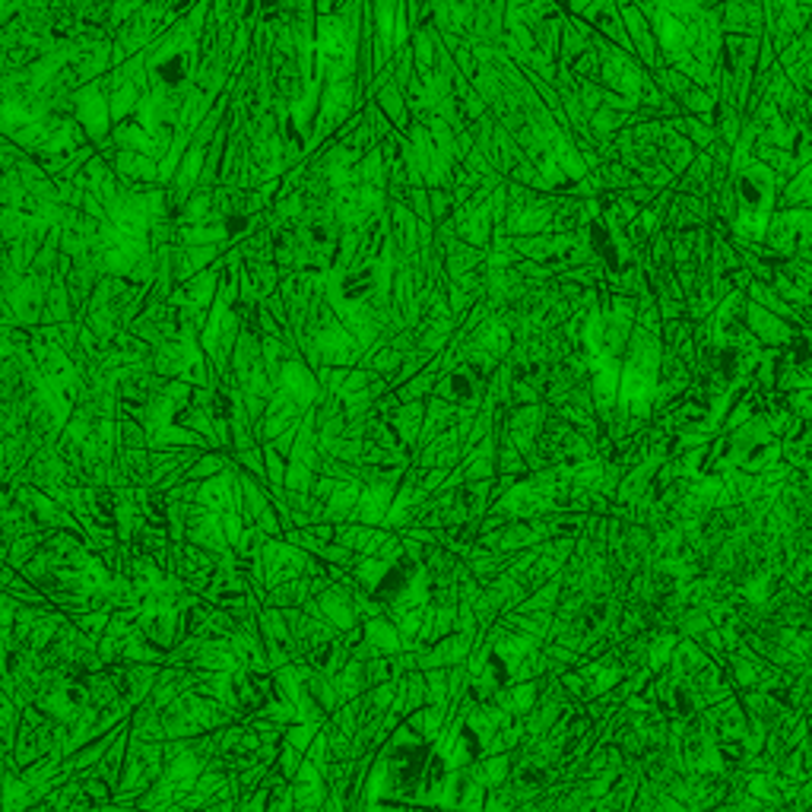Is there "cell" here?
<instances>
[{
  "label": "cell",
  "instance_id": "obj_1",
  "mask_svg": "<svg viewBox=\"0 0 812 812\" xmlns=\"http://www.w3.org/2000/svg\"><path fill=\"white\" fill-rule=\"evenodd\" d=\"M362 638H365V645L375 647V654H381V657H394V654L403 651V638H400L397 625H394L387 616L362 622Z\"/></svg>",
  "mask_w": 812,
  "mask_h": 812
},
{
  "label": "cell",
  "instance_id": "obj_2",
  "mask_svg": "<svg viewBox=\"0 0 812 812\" xmlns=\"http://www.w3.org/2000/svg\"><path fill=\"white\" fill-rule=\"evenodd\" d=\"M558 600H562V581L552 578V581H546L543 588L533 590L515 613H556Z\"/></svg>",
  "mask_w": 812,
  "mask_h": 812
},
{
  "label": "cell",
  "instance_id": "obj_3",
  "mask_svg": "<svg viewBox=\"0 0 812 812\" xmlns=\"http://www.w3.org/2000/svg\"><path fill=\"white\" fill-rule=\"evenodd\" d=\"M708 629H710V619L702 606L679 609V616H676V622H673V631L679 635V638H698V635L708 631Z\"/></svg>",
  "mask_w": 812,
  "mask_h": 812
},
{
  "label": "cell",
  "instance_id": "obj_4",
  "mask_svg": "<svg viewBox=\"0 0 812 812\" xmlns=\"http://www.w3.org/2000/svg\"><path fill=\"white\" fill-rule=\"evenodd\" d=\"M191 64H188V54L184 51H172V54H166V58L156 64V77H159L162 83H168V86H178V83L188 77Z\"/></svg>",
  "mask_w": 812,
  "mask_h": 812
},
{
  "label": "cell",
  "instance_id": "obj_5",
  "mask_svg": "<svg viewBox=\"0 0 812 812\" xmlns=\"http://www.w3.org/2000/svg\"><path fill=\"white\" fill-rule=\"evenodd\" d=\"M426 698L432 708H451V698H448V667H435V670H426Z\"/></svg>",
  "mask_w": 812,
  "mask_h": 812
},
{
  "label": "cell",
  "instance_id": "obj_6",
  "mask_svg": "<svg viewBox=\"0 0 812 812\" xmlns=\"http://www.w3.org/2000/svg\"><path fill=\"white\" fill-rule=\"evenodd\" d=\"M483 806H486V787L464 775V784H460V800H457V812H483Z\"/></svg>",
  "mask_w": 812,
  "mask_h": 812
},
{
  "label": "cell",
  "instance_id": "obj_7",
  "mask_svg": "<svg viewBox=\"0 0 812 812\" xmlns=\"http://www.w3.org/2000/svg\"><path fill=\"white\" fill-rule=\"evenodd\" d=\"M457 631L470 635V638H479V622L470 603H457Z\"/></svg>",
  "mask_w": 812,
  "mask_h": 812
}]
</instances>
